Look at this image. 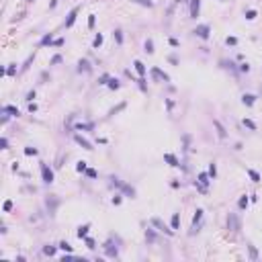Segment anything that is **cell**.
Here are the masks:
<instances>
[{"mask_svg":"<svg viewBox=\"0 0 262 262\" xmlns=\"http://www.w3.org/2000/svg\"><path fill=\"white\" fill-rule=\"evenodd\" d=\"M33 98H35V90H31L29 94H27V101H33Z\"/></svg>","mask_w":262,"mask_h":262,"instance_id":"48","label":"cell"},{"mask_svg":"<svg viewBox=\"0 0 262 262\" xmlns=\"http://www.w3.org/2000/svg\"><path fill=\"white\" fill-rule=\"evenodd\" d=\"M146 51H148V53H154V41H152V39L146 41Z\"/></svg>","mask_w":262,"mask_h":262,"instance_id":"34","label":"cell"},{"mask_svg":"<svg viewBox=\"0 0 262 262\" xmlns=\"http://www.w3.org/2000/svg\"><path fill=\"white\" fill-rule=\"evenodd\" d=\"M201 219H203V209H197L194 211V217H193V225H191V236H194L199 231V225H201Z\"/></svg>","mask_w":262,"mask_h":262,"instance_id":"3","label":"cell"},{"mask_svg":"<svg viewBox=\"0 0 262 262\" xmlns=\"http://www.w3.org/2000/svg\"><path fill=\"white\" fill-rule=\"evenodd\" d=\"M43 254H47V256H53V254H56V246H45V248H43Z\"/></svg>","mask_w":262,"mask_h":262,"instance_id":"30","label":"cell"},{"mask_svg":"<svg viewBox=\"0 0 262 262\" xmlns=\"http://www.w3.org/2000/svg\"><path fill=\"white\" fill-rule=\"evenodd\" d=\"M104 252H107L109 258H117V256H119V250H117V246H113V242H107V244H104Z\"/></svg>","mask_w":262,"mask_h":262,"instance_id":"8","label":"cell"},{"mask_svg":"<svg viewBox=\"0 0 262 262\" xmlns=\"http://www.w3.org/2000/svg\"><path fill=\"white\" fill-rule=\"evenodd\" d=\"M78 72H84V74H88V72H92L90 64H88L86 59H80V62H78Z\"/></svg>","mask_w":262,"mask_h":262,"instance_id":"14","label":"cell"},{"mask_svg":"<svg viewBox=\"0 0 262 262\" xmlns=\"http://www.w3.org/2000/svg\"><path fill=\"white\" fill-rule=\"evenodd\" d=\"M6 74H8V76H14V74H17V64H11V68L6 70Z\"/></svg>","mask_w":262,"mask_h":262,"instance_id":"39","label":"cell"},{"mask_svg":"<svg viewBox=\"0 0 262 262\" xmlns=\"http://www.w3.org/2000/svg\"><path fill=\"white\" fill-rule=\"evenodd\" d=\"M0 146H2V149H6V148H8V139L2 137V139H0Z\"/></svg>","mask_w":262,"mask_h":262,"instance_id":"42","label":"cell"},{"mask_svg":"<svg viewBox=\"0 0 262 262\" xmlns=\"http://www.w3.org/2000/svg\"><path fill=\"white\" fill-rule=\"evenodd\" d=\"M244 125L248 127V129H252V131H256V123H254L252 119H244Z\"/></svg>","mask_w":262,"mask_h":262,"instance_id":"29","label":"cell"},{"mask_svg":"<svg viewBox=\"0 0 262 262\" xmlns=\"http://www.w3.org/2000/svg\"><path fill=\"white\" fill-rule=\"evenodd\" d=\"M227 229L231 231V233H238L239 231V219L236 213H229L227 215Z\"/></svg>","mask_w":262,"mask_h":262,"instance_id":"2","label":"cell"},{"mask_svg":"<svg viewBox=\"0 0 262 262\" xmlns=\"http://www.w3.org/2000/svg\"><path fill=\"white\" fill-rule=\"evenodd\" d=\"M29 2H33V0H29Z\"/></svg>","mask_w":262,"mask_h":262,"instance_id":"52","label":"cell"},{"mask_svg":"<svg viewBox=\"0 0 262 262\" xmlns=\"http://www.w3.org/2000/svg\"><path fill=\"white\" fill-rule=\"evenodd\" d=\"M76 233H78V238H80V239H82V238H86V236H88V225H80Z\"/></svg>","mask_w":262,"mask_h":262,"instance_id":"19","label":"cell"},{"mask_svg":"<svg viewBox=\"0 0 262 262\" xmlns=\"http://www.w3.org/2000/svg\"><path fill=\"white\" fill-rule=\"evenodd\" d=\"M86 176H88V178H96L98 174H96V170H94V168H86Z\"/></svg>","mask_w":262,"mask_h":262,"instance_id":"37","label":"cell"},{"mask_svg":"<svg viewBox=\"0 0 262 262\" xmlns=\"http://www.w3.org/2000/svg\"><path fill=\"white\" fill-rule=\"evenodd\" d=\"M115 39H117V43H119V45H121V43H123V35H121V29H117V31H115Z\"/></svg>","mask_w":262,"mask_h":262,"instance_id":"35","label":"cell"},{"mask_svg":"<svg viewBox=\"0 0 262 262\" xmlns=\"http://www.w3.org/2000/svg\"><path fill=\"white\" fill-rule=\"evenodd\" d=\"M119 188H121V191H123L125 194H129V197H133V194H135V191H133V188H131L129 184H121Z\"/></svg>","mask_w":262,"mask_h":262,"instance_id":"20","label":"cell"},{"mask_svg":"<svg viewBox=\"0 0 262 262\" xmlns=\"http://www.w3.org/2000/svg\"><path fill=\"white\" fill-rule=\"evenodd\" d=\"M4 113H11V115H14V117H19V109L17 107H12V104H6L4 109H2Z\"/></svg>","mask_w":262,"mask_h":262,"instance_id":"18","label":"cell"},{"mask_svg":"<svg viewBox=\"0 0 262 262\" xmlns=\"http://www.w3.org/2000/svg\"><path fill=\"white\" fill-rule=\"evenodd\" d=\"M248 252H250V260H258V252L254 246H248Z\"/></svg>","mask_w":262,"mask_h":262,"instance_id":"27","label":"cell"},{"mask_svg":"<svg viewBox=\"0 0 262 262\" xmlns=\"http://www.w3.org/2000/svg\"><path fill=\"white\" fill-rule=\"evenodd\" d=\"M57 248H59V250H64V252H72V246H70L68 242H59V246H57Z\"/></svg>","mask_w":262,"mask_h":262,"instance_id":"26","label":"cell"},{"mask_svg":"<svg viewBox=\"0 0 262 262\" xmlns=\"http://www.w3.org/2000/svg\"><path fill=\"white\" fill-rule=\"evenodd\" d=\"M248 203H250V201H248V197L244 194V197L238 201V207H239V209H246V207H248Z\"/></svg>","mask_w":262,"mask_h":262,"instance_id":"23","label":"cell"},{"mask_svg":"<svg viewBox=\"0 0 262 262\" xmlns=\"http://www.w3.org/2000/svg\"><path fill=\"white\" fill-rule=\"evenodd\" d=\"M197 37H201V39H209V33H211V29H209V25H199L197 29L193 31Z\"/></svg>","mask_w":262,"mask_h":262,"instance_id":"6","label":"cell"},{"mask_svg":"<svg viewBox=\"0 0 262 262\" xmlns=\"http://www.w3.org/2000/svg\"><path fill=\"white\" fill-rule=\"evenodd\" d=\"M242 103L246 104V107H252V104L256 103V96H254V94H244V96H242Z\"/></svg>","mask_w":262,"mask_h":262,"instance_id":"15","label":"cell"},{"mask_svg":"<svg viewBox=\"0 0 262 262\" xmlns=\"http://www.w3.org/2000/svg\"><path fill=\"white\" fill-rule=\"evenodd\" d=\"M239 72H250V66H248V64H242V66H239Z\"/></svg>","mask_w":262,"mask_h":262,"instance_id":"45","label":"cell"},{"mask_svg":"<svg viewBox=\"0 0 262 262\" xmlns=\"http://www.w3.org/2000/svg\"><path fill=\"white\" fill-rule=\"evenodd\" d=\"M213 125H215V129H217V135L221 137V139H225V135H227V131H225V127L221 125L217 119H213Z\"/></svg>","mask_w":262,"mask_h":262,"instance_id":"13","label":"cell"},{"mask_svg":"<svg viewBox=\"0 0 262 262\" xmlns=\"http://www.w3.org/2000/svg\"><path fill=\"white\" fill-rule=\"evenodd\" d=\"M47 43H53V35H51V33L45 35V37L41 39V43H39V45H47Z\"/></svg>","mask_w":262,"mask_h":262,"instance_id":"28","label":"cell"},{"mask_svg":"<svg viewBox=\"0 0 262 262\" xmlns=\"http://www.w3.org/2000/svg\"><path fill=\"white\" fill-rule=\"evenodd\" d=\"M84 239H86V246H88L90 250H94V248H96V244H94V239H92V238H88V236H86Z\"/></svg>","mask_w":262,"mask_h":262,"instance_id":"38","label":"cell"},{"mask_svg":"<svg viewBox=\"0 0 262 262\" xmlns=\"http://www.w3.org/2000/svg\"><path fill=\"white\" fill-rule=\"evenodd\" d=\"M92 45H94V47H101V45H103V35H101V33H98V35H96V37H94V41H92Z\"/></svg>","mask_w":262,"mask_h":262,"instance_id":"31","label":"cell"},{"mask_svg":"<svg viewBox=\"0 0 262 262\" xmlns=\"http://www.w3.org/2000/svg\"><path fill=\"white\" fill-rule=\"evenodd\" d=\"M209 176H211V178H215V176H217V166H215V162H211V164H209Z\"/></svg>","mask_w":262,"mask_h":262,"instance_id":"25","label":"cell"},{"mask_svg":"<svg viewBox=\"0 0 262 262\" xmlns=\"http://www.w3.org/2000/svg\"><path fill=\"white\" fill-rule=\"evenodd\" d=\"M146 238H148V242H156V233H154V229H148V231H146Z\"/></svg>","mask_w":262,"mask_h":262,"instance_id":"33","label":"cell"},{"mask_svg":"<svg viewBox=\"0 0 262 262\" xmlns=\"http://www.w3.org/2000/svg\"><path fill=\"white\" fill-rule=\"evenodd\" d=\"M225 43H227V45H236V43H238V39H236V37H227V39H225Z\"/></svg>","mask_w":262,"mask_h":262,"instance_id":"41","label":"cell"},{"mask_svg":"<svg viewBox=\"0 0 262 262\" xmlns=\"http://www.w3.org/2000/svg\"><path fill=\"white\" fill-rule=\"evenodd\" d=\"M53 45H57V47L64 45V39H56V41H53Z\"/></svg>","mask_w":262,"mask_h":262,"instance_id":"50","label":"cell"},{"mask_svg":"<svg viewBox=\"0 0 262 262\" xmlns=\"http://www.w3.org/2000/svg\"><path fill=\"white\" fill-rule=\"evenodd\" d=\"M119 86H121V82H119L117 78H111V80H109V88H113V90H117Z\"/></svg>","mask_w":262,"mask_h":262,"instance_id":"24","label":"cell"},{"mask_svg":"<svg viewBox=\"0 0 262 262\" xmlns=\"http://www.w3.org/2000/svg\"><path fill=\"white\" fill-rule=\"evenodd\" d=\"M211 182V176H209V172H201L199 174V180H197V186H199V191L201 193H207V186Z\"/></svg>","mask_w":262,"mask_h":262,"instance_id":"1","label":"cell"},{"mask_svg":"<svg viewBox=\"0 0 262 262\" xmlns=\"http://www.w3.org/2000/svg\"><path fill=\"white\" fill-rule=\"evenodd\" d=\"M170 225H172V229H178V225H180V215H178V213H174V215H172Z\"/></svg>","mask_w":262,"mask_h":262,"instance_id":"17","label":"cell"},{"mask_svg":"<svg viewBox=\"0 0 262 262\" xmlns=\"http://www.w3.org/2000/svg\"><path fill=\"white\" fill-rule=\"evenodd\" d=\"M152 225H156V227H158L160 231H164L166 236H174V229H168V227H166V223H164L160 217H154V219H152Z\"/></svg>","mask_w":262,"mask_h":262,"instance_id":"5","label":"cell"},{"mask_svg":"<svg viewBox=\"0 0 262 262\" xmlns=\"http://www.w3.org/2000/svg\"><path fill=\"white\" fill-rule=\"evenodd\" d=\"M131 2L141 4V6H148V8H152V6H154V2H152V0H131Z\"/></svg>","mask_w":262,"mask_h":262,"instance_id":"22","label":"cell"},{"mask_svg":"<svg viewBox=\"0 0 262 262\" xmlns=\"http://www.w3.org/2000/svg\"><path fill=\"white\" fill-rule=\"evenodd\" d=\"M94 21H96V19H94V14H90V17H88V27H94Z\"/></svg>","mask_w":262,"mask_h":262,"instance_id":"44","label":"cell"},{"mask_svg":"<svg viewBox=\"0 0 262 262\" xmlns=\"http://www.w3.org/2000/svg\"><path fill=\"white\" fill-rule=\"evenodd\" d=\"M164 160L170 164L172 168H178V166H180V162H178V158H176L174 154H164Z\"/></svg>","mask_w":262,"mask_h":262,"instance_id":"11","label":"cell"},{"mask_svg":"<svg viewBox=\"0 0 262 262\" xmlns=\"http://www.w3.org/2000/svg\"><path fill=\"white\" fill-rule=\"evenodd\" d=\"M74 139H76V141H78V143H80V146H82L84 149H88V152H92V149H94V148H92V143H90V141H88V139H84L82 135H78V133L74 135Z\"/></svg>","mask_w":262,"mask_h":262,"instance_id":"10","label":"cell"},{"mask_svg":"<svg viewBox=\"0 0 262 262\" xmlns=\"http://www.w3.org/2000/svg\"><path fill=\"white\" fill-rule=\"evenodd\" d=\"M248 176H250L254 182H260V174H258L256 170H252V168H250V170H248Z\"/></svg>","mask_w":262,"mask_h":262,"instance_id":"21","label":"cell"},{"mask_svg":"<svg viewBox=\"0 0 262 262\" xmlns=\"http://www.w3.org/2000/svg\"><path fill=\"white\" fill-rule=\"evenodd\" d=\"M41 176H43V182L45 184L53 182V170H51L47 164H43V162H41Z\"/></svg>","mask_w":262,"mask_h":262,"instance_id":"4","label":"cell"},{"mask_svg":"<svg viewBox=\"0 0 262 262\" xmlns=\"http://www.w3.org/2000/svg\"><path fill=\"white\" fill-rule=\"evenodd\" d=\"M76 170H78V172H86V162H84V160L76 164Z\"/></svg>","mask_w":262,"mask_h":262,"instance_id":"36","label":"cell"},{"mask_svg":"<svg viewBox=\"0 0 262 262\" xmlns=\"http://www.w3.org/2000/svg\"><path fill=\"white\" fill-rule=\"evenodd\" d=\"M76 14H78V6L76 8H72L70 11V14H68V19H66V29H70L72 25H74V21H76Z\"/></svg>","mask_w":262,"mask_h":262,"instance_id":"12","label":"cell"},{"mask_svg":"<svg viewBox=\"0 0 262 262\" xmlns=\"http://www.w3.org/2000/svg\"><path fill=\"white\" fill-rule=\"evenodd\" d=\"M12 209V201H6V203H4V211H11Z\"/></svg>","mask_w":262,"mask_h":262,"instance_id":"46","label":"cell"},{"mask_svg":"<svg viewBox=\"0 0 262 262\" xmlns=\"http://www.w3.org/2000/svg\"><path fill=\"white\" fill-rule=\"evenodd\" d=\"M109 76H107V74H104V76H101V82H98V84H109Z\"/></svg>","mask_w":262,"mask_h":262,"instance_id":"43","label":"cell"},{"mask_svg":"<svg viewBox=\"0 0 262 262\" xmlns=\"http://www.w3.org/2000/svg\"><path fill=\"white\" fill-rule=\"evenodd\" d=\"M25 154H27V156H35L37 149H35V148H25Z\"/></svg>","mask_w":262,"mask_h":262,"instance_id":"40","label":"cell"},{"mask_svg":"<svg viewBox=\"0 0 262 262\" xmlns=\"http://www.w3.org/2000/svg\"><path fill=\"white\" fill-rule=\"evenodd\" d=\"M62 62V56H53V59H51V64H59Z\"/></svg>","mask_w":262,"mask_h":262,"instance_id":"47","label":"cell"},{"mask_svg":"<svg viewBox=\"0 0 262 262\" xmlns=\"http://www.w3.org/2000/svg\"><path fill=\"white\" fill-rule=\"evenodd\" d=\"M152 78L158 80V82H166V80H168V74L162 72L160 68H152Z\"/></svg>","mask_w":262,"mask_h":262,"instance_id":"7","label":"cell"},{"mask_svg":"<svg viewBox=\"0 0 262 262\" xmlns=\"http://www.w3.org/2000/svg\"><path fill=\"white\" fill-rule=\"evenodd\" d=\"M133 66H135V70H137V74H139V76H141V78H143V76H146V66H143V64H141V62H139V59H135V62H133Z\"/></svg>","mask_w":262,"mask_h":262,"instance_id":"16","label":"cell"},{"mask_svg":"<svg viewBox=\"0 0 262 262\" xmlns=\"http://www.w3.org/2000/svg\"><path fill=\"white\" fill-rule=\"evenodd\" d=\"M170 45H172V47H176V45H178V39H174V37H170Z\"/></svg>","mask_w":262,"mask_h":262,"instance_id":"49","label":"cell"},{"mask_svg":"<svg viewBox=\"0 0 262 262\" xmlns=\"http://www.w3.org/2000/svg\"><path fill=\"white\" fill-rule=\"evenodd\" d=\"M29 111H31V113H33V111H37V104L31 103V104H29Z\"/></svg>","mask_w":262,"mask_h":262,"instance_id":"51","label":"cell"},{"mask_svg":"<svg viewBox=\"0 0 262 262\" xmlns=\"http://www.w3.org/2000/svg\"><path fill=\"white\" fill-rule=\"evenodd\" d=\"M201 11V0H191V19H197Z\"/></svg>","mask_w":262,"mask_h":262,"instance_id":"9","label":"cell"},{"mask_svg":"<svg viewBox=\"0 0 262 262\" xmlns=\"http://www.w3.org/2000/svg\"><path fill=\"white\" fill-rule=\"evenodd\" d=\"M256 17H258V12H256V11H246V19H248V21H254Z\"/></svg>","mask_w":262,"mask_h":262,"instance_id":"32","label":"cell"}]
</instances>
